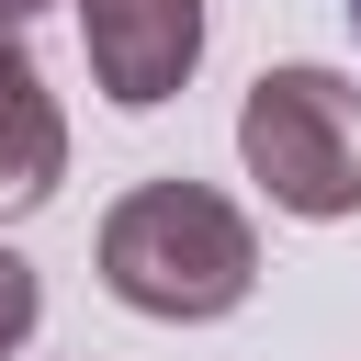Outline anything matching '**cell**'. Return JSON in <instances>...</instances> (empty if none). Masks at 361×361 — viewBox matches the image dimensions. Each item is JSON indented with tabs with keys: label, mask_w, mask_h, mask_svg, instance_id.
I'll return each mask as SVG.
<instances>
[{
	"label": "cell",
	"mask_w": 361,
	"mask_h": 361,
	"mask_svg": "<svg viewBox=\"0 0 361 361\" xmlns=\"http://www.w3.org/2000/svg\"><path fill=\"white\" fill-rule=\"evenodd\" d=\"M237 158L305 226L361 214V79H338V68H259L248 102H237Z\"/></svg>",
	"instance_id": "2"
},
{
	"label": "cell",
	"mask_w": 361,
	"mask_h": 361,
	"mask_svg": "<svg viewBox=\"0 0 361 361\" xmlns=\"http://www.w3.org/2000/svg\"><path fill=\"white\" fill-rule=\"evenodd\" d=\"M79 45H90L102 102L158 113L203 68V0H79Z\"/></svg>",
	"instance_id": "3"
},
{
	"label": "cell",
	"mask_w": 361,
	"mask_h": 361,
	"mask_svg": "<svg viewBox=\"0 0 361 361\" xmlns=\"http://www.w3.org/2000/svg\"><path fill=\"white\" fill-rule=\"evenodd\" d=\"M34 11H45V0H0V23H34Z\"/></svg>",
	"instance_id": "6"
},
{
	"label": "cell",
	"mask_w": 361,
	"mask_h": 361,
	"mask_svg": "<svg viewBox=\"0 0 361 361\" xmlns=\"http://www.w3.org/2000/svg\"><path fill=\"white\" fill-rule=\"evenodd\" d=\"M350 23H361V0H350Z\"/></svg>",
	"instance_id": "7"
},
{
	"label": "cell",
	"mask_w": 361,
	"mask_h": 361,
	"mask_svg": "<svg viewBox=\"0 0 361 361\" xmlns=\"http://www.w3.org/2000/svg\"><path fill=\"white\" fill-rule=\"evenodd\" d=\"M102 282H113V305H135L158 327H203V316L248 305L259 237L214 180H135L102 214Z\"/></svg>",
	"instance_id": "1"
},
{
	"label": "cell",
	"mask_w": 361,
	"mask_h": 361,
	"mask_svg": "<svg viewBox=\"0 0 361 361\" xmlns=\"http://www.w3.org/2000/svg\"><path fill=\"white\" fill-rule=\"evenodd\" d=\"M34 316H45V282H34V259H11V248H0V361L34 338Z\"/></svg>",
	"instance_id": "5"
},
{
	"label": "cell",
	"mask_w": 361,
	"mask_h": 361,
	"mask_svg": "<svg viewBox=\"0 0 361 361\" xmlns=\"http://www.w3.org/2000/svg\"><path fill=\"white\" fill-rule=\"evenodd\" d=\"M56 169H68V113H56V90H45V68L11 45V23H0V214H34L45 192H56Z\"/></svg>",
	"instance_id": "4"
}]
</instances>
